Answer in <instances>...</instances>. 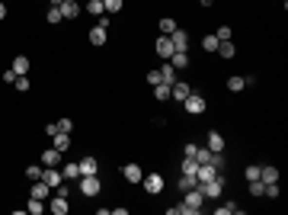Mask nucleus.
<instances>
[{
  "mask_svg": "<svg viewBox=\"0 0 288 215\" xmlns=\"http://www.w3.org/2000/svg\"><path fill=\"white\" fill-rule=\"evenodd\" d=\"M61 177H64V180H80V164H77V161L64 164V167H61Z\"/></svg>",
  "mask_w": 288,
  "mask_h": 215,
  "instance_id": "21",
  "label": "nucleus"
},
{
  "mask_svg": "<svg viewBox=\"0 0 288 215\" xmlns=\"http://www.w3.org/2000/svg\"><path fill=\"white\" fill-rule=\"evenodd\" d=\"M26 177L38 180V177H42V164H29V167H26Z\"/></svg>",
  "mask_w": 288,
  "mask_h": 215,
  "instance_id": "39",
  "label": "nucleus"
},
{
  "mask_svg": "<svg viewBox=\"0 0 288 215\" xmlns=\"http://www.w3.org/2000/svg\"><path fill=\"white\" fill-rule=\"evenodd\" d=\"M77 186H80V193H84V196H99V190H103V180H99L96 174H87V177L77 180Z\"/></svg>",
  "mask_w": 288,
  "mask_h": 215,
  "instance_id": "3",
  "label": "nucleus"
},
{
  "mask_svg": "<svg viewBox=\"0 0 288 215\" xmlns=\"http://www.w3.org/2000/svg\"><path fill=\"white\" fill-rule=\"evenodd\" d=\"M198 3H202V7H212V3H215V0H198Z\"/></svg>",
  "mask_w": 288,
  "mask_h": 215,
  "instance_id": "50",
  "label": "nucleus"
},
{
  "mask_svg": "<svg viewBox=\"0 0 288 215\" xmlns=\"http://www.w3.org/2000/svg\"><path fill=\"white\" fill-rule=\"evenodd\" d=\"M160 36H170V32H173L176 29V20H170V16H163V20H160Z\"/></svg>",
  "mask_w": 288,
  "mask_h": 215,
  "instance_id": "30",
  "label": "nucleus"
},
{
  "mask_svg": "<svg viewBox=\"0 0 288 215\" xmlns=\"http://www.w3.org/2000/svg\"><path fill=\"white\" fill-rule=\"evenodd\" d=\"M176 74H180V71H176L170 61H163V68H160V77H163V84H176V80H180Z\"/></svg>",
  "mask_w": 288,
  "mask_h": 215,
  "instance_id": "20",
  "label": "nucleus"
},
{
  "mask_svg": "<svg viewBox=\"0 0 288 215\" xmlns=\"http://www.w3.org/2000/svg\"><path fill=\"white\" fill-rule=\"evenodd\" d=\"M176 186H180V193H186V190H192V186H198V180H196V177H186V174H180Z\"/></svg>",
  "mask_w": 288,
  "mask_h": 215,
  "instance_id": "27",
  "label": "nucleus"
},
{
  "mask_svg": "<svg viewBox=\"0 0 288 215\" xmlns=\"http://www.w3.org/2000/svg\"><path fill=\"white\" fill-rule=\"evenodd\" d=\"M215 212H218V215H237V212H240V206H237V202H224V206H218Z\"/></svg>",
  "mask_w": 288,
  "mask_h": 215,
  "instance_id": "31",
  "label": "nucleus"
},
{
  "mask_svg": "<svg viewBox=\"0 0 288 215\" xmlns=\"http://www.w3.org/2000/svg\"><path fill=\"white\" fill-rule=\"evenodd\" d=\"M247 180H259V167H256V164H250V167H247Z\"/></svg>",
  "mask_w": 288,
  "mask_h": 215,
  "instance_id": "45",
  "label": "nucleus"
},
{
  "mask_svg": "<svg viewBox=\"0 0 288 215\" xmlns=\"http://www.w3.org/2000/svg\"><path fill=\"white\" fill-rule=\"evenodd\" d=\"M0 20H7V3L0 0Z\"/></svg>",
  "mask_w": 288,
  "mask_h": 215,
  "instance_id": "49",
  "label": "nucleus"
},
{
  "mask_svg": "<svg viewBox=\"0 0 288 215\" xmlns=\"http://www.w3.org/2000/svg\"><path fill=\"white\" fill-rule=\"evenodd\" d=\"M122 177L128 180V183H141V177H144V170L138 167V164H125V167H122Z\"/></svg>",
  "mask_w": 288,
  "mask_h": 215,
  "instance_id": "12",
  "label": "nucleus"
},
{
  "mask_svg": "<svg viewBox=\"0 0 288 215\" xmlns=\"http://www.w3.org/2000/svg\"><path fill=\"white\" fill-rule=\"evenodd\" d=\"M259 180L263 183H279V167H259Z\"/></svg>",
  "mask_w": 288,
  "mask_h": 215,
  "instance_id": "24",
  "label": "nucleus"
},
{
  "mask_svg": "<svg viewBox=\"0 0 288 215\" xmlns=\"http://www.w3.org/2000/svg\"><path fill=\"white\" fill-rule=\"evenodd\" d=\"M196 151H198V145H196V141H189V145L182 148V157H196Z\"/></svg>",
  "mask_w": 288,
  "mask_h": 215,
  "instance_id": "44",
  "label": "nucleus"
},
{
  "mask_svg": "<svg viewBox=\"0 0 288 215\" xmlns=\"http://www.w3.org/2000/svg\"><path fill=\"white\" fill-rule=\"evenodd\" d=\"M26 212H29V215H42V212H45V202L32 196V199H29V206H26Z\"/></svg>",
  "mask_w": 288,
  "mask_h": 215,
  "instance_id": "28",
  "label": "nucleus"
},
{
  "mask_svg": "<svg viewBox=\"0 0 288 215\" xmlns=\"http://www.w3.org/2000/svg\"><path fill=\"white\" fill-rule=\"evenodd\" d=\"M61 3H64V0H52V7H61Z\"/></svg>",
  "mask_w": 288,
  "mask_h": 215,
  "instance_id": "51",
  "label": "nucleus"
},
{
  "mask_svg": "<svg viewBox=\"0 0 288 215\" xmlns=\"http://www.w3.org/2000/svg\"><path fill=\"white\" fill-rule=\"evenodd\" d=\"M182 106H186V113H189V116H202L205 113V97H202V93H189V97L182 100Z\"/></svg>",
  "mask_w": 288,
  "mask_h": 215,
  "instance_id": "6",
  "label": "nucleus"
},
{
  "mask_svg": "<svg viewBox=\"0 0 288 215\" xmlns=\"http://www.w3.org/2000/svg\"><path fill=\"white\" fill-rule=\"evenodd\" d=\"M0 80H7V84H13V80H16V71H13V68H10V71H3V77H0Z\"/></svg>",
  "mask_w": 288,
  "mask_h": 215,
  "instance_id": "46",
  "label": "nucleus"
},
{
  "mask_svg": "<svg viewBox=\"0 0 288 215\" xmlns=\"http://www.w3.org/2000/svg\"><path fill=\"white\" fill-rule=\"evenodd\" d=\"M48 206H52V212H54V215H68V209H71V206H68V196H54Z\"/></svg>",
  "mask_w": 288,
  "mask_h": 215,
  "instance_id": "22",
  "label": "nucleus"
},
{
  "mask_svg": "<svg viewBox=\"0 0 288 215\" xmlns=\"http://www.w3.org/2000/svg\"><path fill=\"white\" fill-rule=\"evenodd\" d=\"M167 215H182V202H180V206H170V209H167Z\"/></svg>",
  "mask_w": 288,
  "mask_h": 215,
  "instance_id": "48",
  "label": "nucleus"
},
{
  "mask_svg": "<svg viewBox=\"0 0 288 215\" xmlns=\"http://www.w3.org/2000/svg\"><path fill=\"white\" fill-rule=\"evenodd\" d=\"M202 48H205V52H218V36H215V32H212V36H205L202 39Z\"/></svg>",
  "mask_w": 288,
  "mask_h": 215,
  "instance_id": "33",
  "label": "nucleus"
},
{
  "mask_svg": "<svg viewBox=\"0 0 288 215\" xmlns=\"http://www.w3.org/2000/svg\"><path fill=\"white\" fill-rule=\"evenodd\" d=\"M13 87H16V90H19V93H26V90H29L32 84H29V77L23 74V77H16V80H13Z\"/></svg>",
  "mask_w": 288,
  "mask_h": 215,
  "instance_id": "38",
  "label": "nucleus"
},
{
  "mask_svg": "<svg viewBox=\"0 0 288 215\" xmlns=\"http://www.w3.org/2000/svg\"><path fill=\"white\" fill-rule=\"evenodd\" d=\"M263 190H266L263 180H250V196H256V199H259V196H263Z\"/></svg>",
  "mask_w": 288,
  "mask_h": 215,
  "instance_id": "37",
  "label": "nucleus"
},
{
  "mask_svg": "<svg viewBox=\"0 0 288 215\" xmlns=\"http://www.w3.org/2000/svg\"><path fill=\"white\" fill-rule=\"evenodd\" d=\"M196 170H198V161H196V157H182L180 174H186V177H196Z\"/></svg>",
  "mask_w": 288,
  "mask_h": 215,
  "instance_id": "25",
  "label": "nucleus"
},
{
  "mask_svg": "<svg viewBox=\"0 0 288 215\" xmlns=\"http://www.w3.org/2000/svg\"><path fill=\"white\" fill-rule=\"evenodd\" d=\"M61 16H64V23H68V20H77V16H80V7H77V0H64V3H61Z\"/></svg>",
  "mask_w": 288,
  "mask_h": 215,
  "instance_id": "13",
  "label": "nucleus"
},
{
  "mask_svg": "<svg viewBox=\"0 0 288 215\" xmlns=\"http://www.w3.org/2000/svg\"><path fill=\"white\" fill-rule=\"evenodd\" d=\"M212 177H218L215 164H198V170H196V180H198V183H205V180H212Z\"/></svg>",
  "mask_w": 288,
  "mask_h": 215,
  "instance_id": "16",
  "label": "nucleus"
},
{
  "mask_svg": "<svg viewBox=\"0 0 288 215\" xmlns=\"http://www.w3.org/2000/svg\"><path fill=\"white\" fill-rule=\"evenodd\" d=\"M122 7H125V0H103V10H106V13H119Z\"/></svg>",
  "mask_w": 288,
  "mask_h": 215,
  "instance_id": "32",
  "label": "nucleus"
},
{
  "mask_svg": "<svg viewBox=\"0 0 288 215\" xmlns=\"http://www.w3.org/2000/svg\"><path fill=\"white\" fill-rule=\"evenodd\" d=\"M215 36H218V42H231V26H218Z\"/></svg>",
  "mask_w": 288,
  "mask_h": 215,
  "instance_id": "41",
  "label": "nucleus"
},
{
  "mask_svg": "<svg viewBox=\"0 0 288 215\" xmlns=\"http://www.w3.org/2000/svg\"><path fill=\"white\" fill-rule=\"evenodd\" d=\"M106 26H109V20L103 16V20H99V23L90 29V45H106V39H109V29H106Z\"/></svg>",
  "mask_w": 288,
  "mask_h": 215,
  "instance_id": "5",
  "label": "nucleus"
},
{
  "mask_svg": "<svg viewBox=\"0 0 288 215\" xmlns=\"http://www.w3.org/2000/svg\"><path fill=\"white\" fill-rule=\"evenodd\" d=\"M48 193H52V186H48L45 180H32V196H36V199L45 202V199H48Z\"/></svg>",
  "mask_w": 288,
  "mask_h": 215,
  "instance_id": "17",
  "label": "nucleus"
},
{
  "mask_svg": "<svg viewBox=\"0 0 288 215\" xmlns=\"http://www.w3.org/2000/svg\"><path fill=\"white\" fill-rule=\"evenodd\" d=\"M77 164H80V177H87V174H96V167H99L93 154H87V157H80Z\"/></svg>",
  "mask_w": 288,
  "mask_h": 215,
  "instance_id": "18",
  "label": "nucleus"
},
{
  "mask_svg": "<svg viewBox=\"0 0 288 215\" xmlns=\"http://www.w3.org/2000/svg\"><path fill=\"white\" fill-rule=\"evenodd\" d=\"M170 42H173V48H176V52H186V48H189V32L176 26V29L170 32Z\"/></svg>",
  "mask_w": 288,
  "mask_h": 215,
  "instance_id": "7",
  "label": "nucleus"
},
{
  "mask_svg": "<svg viewBox=\"0 0 288 215\" xmlns=\"http://www.w3.org/2000/svg\"><path fill=\"white\" fill-rule=\"evenodd\" d=\"M38 161H42V167H61V151L58 148H48V151L38 154Z\"/></svg>",
  "mask_w": 288,
  "mask_h": 215,
  "instance_id": "9",
  "label": "nucleus"
},
{
  "mask_svg": "<svg viewBox=\"0 0 288 215\" xmlns=\"http://www.w3.org/2000/svg\"><path fill=\"white\" fill-rule=\"evenodd\" d=\"M87 13L90 16H103L106 10H103V0H87Z\"/></svg>",
  "mask_w": 288,
  "mask_h": 215,
  "instance_id": "29",
  "label": "nucleus"
},
{
  "mask_svg": "<svg viewBox=\"0 0 288 215\" xmlns=\"http://www.w3.org/2000/svg\"><path fill=\"white\" fill-rule=\"evenodd\" d=\"M205 148H208V151H224V135H221V132H208Z\"/></svg>",
  "mask_w": 288,
  "mask_h": 215,
  "instance_id": "14",
  "label": "nucleus"
},
{
  "mask_svg": "<svg viewBox=\"0 0 288 215\" xmlns=\"http://www.w3.org/2000/svg\"><path fill=\"white\" fill-rule=\"evenodd\" d=\"M243 87H247V84H243V77H228V90L231 93H240Z\"/></svg>",
  "mask_w": 288,
  "mask_h": 215,
  "instance_id": "34",
  "label": "nucleus"
},
{
  "mask_svg": "<svg viewBox=\"0 0 288 215\" xmlns=\"http://www.w3.org/2000/svg\"><path fill=\"white\" fill-rule=\"evenodd\" d=\"M198 190H202L205 199H218L221 190H224V177H221V170H218V177H212V180H205V183H198Z\"/></svg>",
  "mask_w": 288,
  "mask_h": 215,
  "instance_id": "2",
  "label": "nucleus"
},
{
  "mask_svg": "<svg viewBox=\"0 0 288 215\" xmlns=\"http://www.w3.org/2000/svg\"><path fill=\"white\" fill-rule=\"evenodd\" d=\"M182 196H186V199H182V215H198V212H202V202H205V196H202V190H198V186L186 190Z\"/></svg>",
  "mask_w": 288,
  "mask_h": 215,
  "instance_id": "1",
  "label": "nucleus"
},
{
  "mask_svg": "<svg viewBox=\"0 0 288 215\" xmlns=\"http://www.w3.org/2000/svg\"><path fill=\"white\" fill-rule=\"evenodd\" d=\"M48 23H52V26L64 23V16H61V10H58V7H48Z\"/></svg>",
  "mask_w": 288,
  "mask_h": 215,
  "instance_id": "35",
  "label": "nucleus"
},
{
  "mask_svg": "<svg viewBox=\"0 0 288 215\" xmlns=\"http://www.w3.org/2000/svg\"><path fill=\"white\" fill-rule=\"evenodd\" d=\"M192 93V87L186 84V80H176V84H170V100H176V103H182L186 97Z\"/></svg>",
  "mask_w": 288,
  "mask_h": 215,
  "instance_id": "8",
  "label": "nucleus"
},
{
  "mask_svg": "<svg viewBox=\"0 0 288 215\" xmlns=\"http://www.w3.org/2000/svg\"><path fill=\"white\" fill-rule=\"evenodd\" d=\"M154 48H157V55L163 58V61H170V55L176 52V48H173V42H170V36H160V39H157V45H154Z\"/></svg>",
  "mask_w": 288,
  "mask_h": 215,
  "instance_id": "10",
  "label": "nucleus"
},
{
  "mask_svg": "<svg viewBox=\"0 0 288 215\" xmlns=\"http://www.w3.org/2000/svg\"><path fill=\"white\" fill-rule=\"evenodd\" d=\"M52 148H58V151L64 154L71 148V135H68V132H54V135H52Z\"/></svg>",
  "mask_w": 288,
  "mask_h": 215,
  "instance_id": "15",
  "label": "nucleus"
},
{
  "mask_svg": "<svg viewBox=\"0 0 288 215\" xmlns=\"http://www.w3.org/2000/svg\"><path fill=\"white\" fill-rule=\"evenodd\" d=\"M13 71H16V77L29 74V58H26V55H16L13 58Z\"/></svg>",
  "mask_w": 288,
  "mask_h": 215,
  "instance_id": "23",
  "label": "nucleus"
},
{
  "mask_svg": "<svg viewBox=\"0 0 288 215\" xmlns=\"http://www.w3.org/2000/svg\"><path fill=\"white\" fill-rule=\"evenodd\" d=\"M141 186H144L147 193H151V196H157V193H163L167 180L160 177V174H144V177H141Z\"/></svg>",
  "mask_w": 288,
  "mask_h": 215,
  "instance_id": "4",
  "label": "nucleus"
},
{
  "mask_svg": "<svg viewBox=\"0 0 288 215\" xmlns=\"http://www.w3.org/2000/svg\"><path fill=\"white\" fill-rule=\"evenodd\" d=\"M196 161L198 164H208V161H212V151H208V148H198V151H196Z\"/></svg>",
  "mask_w": 288,
  "mask_h": 215,
  "instance_id": "40",
  "label": "nucleus"
},
{
  "mask_svg": "<svg viewBox=\"0 0 288 215\" xmlns=\"http://www.w3.org/2000/svg\"><path fill=\"white\" fill-rule=\"evenodd\" d=\"M54 125H58V132H68V135L74 132V122H71V119H58Z\"/></svg>",
  "mask_w": 288,
  "mask_h": 215,
  "instance_id": "42",
  "label": "nucleus"
},
{
  "mask_svg": "<svg viewBox=\"0 0 288 215\" xmlns=\"http://www.w3.org/2000/svg\"><path fill=\"white\" fill-rule=\"evenodd\" d=\"M243 84H247V87H256V74H243Z\"/></svg>",
  "mask_w": 288,
  "mask_h": 215,
  "instance_id": "47",
  "label": "nucleus"
},
{
  "mask_svg": "<svg viewBox=\"0 0 288 215\" xmlns=\"http://www.w3.org/2000/svg\"><path fill=\"white\" fill-rule=\"evenodd\" d=\"M154 97L157 100H170V84H157L154 87Z\"/></svg>",
  "mask_w": 288,
  "mask_h": 215,
  "instance_id": "36",
  "label": "nucleus"
},
{
  "mask_svg": "<svg viewBox=\"0 0 288 215\" xmlns=\"http://www.w3.org/2000/svg\"><path fill=\"white\" fill-rule=\"evenodd\" d=\"M218 55L224 58V61H231L237 55V48H234V42H218Z\"/></svg>",
  "mask_w": 288,
  "mask_h": 215,
  "instance_id": "26",
  "label": "nucleus"
},
{
  "mask_svg": "<svg viewBox=\"0 0 288 215\" xmlns=\"http://www.w3.org/2000/svg\"><path fill=\"white\" fill-rule=\"evenodd\" d=\"M38 180H45V183L54 190V186H58L64 177H61V170H58V167H42V177H38Z\"/></svg>",
  "mask_w": 288,
  "mask_h": 215,
  "instance_id": "11",
  "label": "nucleus"
},
{
  "mask_svg": "<svg viewBox=\"0 0 288 215\" xmlns=\"http://www.w3.org/2000/svg\"><path fill=\"white\" fill-rule=\"evenodd\" d=\"M147 84H151V87L163 84V77H160V71H147Z\"/></svg>",
  "mask_w": 288,
  "mask_h": 215,
  "instance_id": "43",
  "label": "nucleus"
},
{
  "mask_svg": "<svg viewBox=\"0 0 288 215\" xmlns=\"http://www.w3.org/2000/svg\"><path fill=\"white\" fill-rule=\"evenodd\" d=\"M170 64H173L176 71H186L192 61H189V55H186V52H173V55H170Z\"/></svg>",
  "mask_w": 288,
  "mask_h": 215,
  "instance_id": "19",
  "label": "nucleus"
}]
</instances>
